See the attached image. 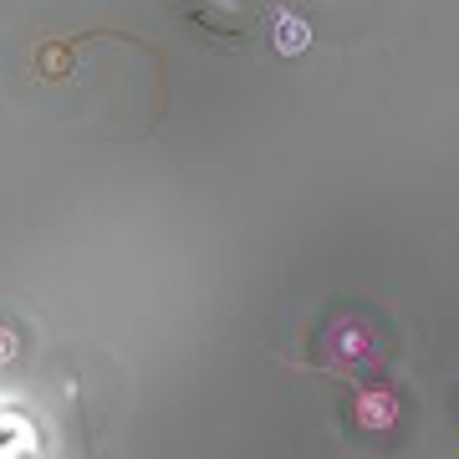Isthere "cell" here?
Wrapping results in <instances>:
<instances>
[{"label": "cell", "mask_w": 459, "mask_h": 459, "mask_svg": "<svg viewBox=\"0 0 459 459\" xmlns=\"http://www.w3.org/2000/svg\"><path fill=\"white\" fill-rule=\"evenodd\" d=\"M271 41H276L281 56H296V51H307V41H312V26L296 16V11H286V5H281L276 21H271Z\"/></svg>", "instance_id": "1"}, {"label": "cell", "mask_w": 459, "mask_h": 459, "mask_svg": "<svg viewBox=\"0 0 459 459\" xmlns=\"http://www.w3.org/2000/svg\"><path fill=\"white\" fill-rule=\"evenodd\" d=\"M11 358H16V332L0 322V362H11Z\"/></svg>", "instance_id": "2"}]
</instances>
